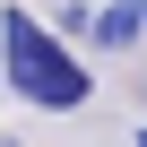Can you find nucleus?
Here are the masks:
<instances>
[{
  "mask_svg": "<svg viewBox=\"0 0 147 147\" xmlns=\"http://www.w3.org/2000/svg\"><path fill=\"white\" fill-rule=\"evenodd\" d=\"M0 69H9V87L43 113H69V104H87V61L78 52H61L52 26H35L26 9H0Z\"/></svg>",
  "mask_w": 147,
  "mask_h": 147,
  "instance_id": "nucleus-1",
  "label": "nucleus"
},
{
  "mask_svg": "<svg viewBox=\"0 0 147 147\" xmlns=\"http://www.w3.org/2000/svg\"><path fill=\"white\" fill-rule=\"evenodd\" d=\"M0 147H18V138H0Z\"/></svg>",
  "mask_w": 147,
  "mask_h": 147,
  "instance_id": "nucleus-3",
  "label": "nucleus"
},
{
  "mask_svg": "<svg viewBox=\"0 0 147 147\" xmlns=\"http://www.w3.org/2000/svg\"><path fill=\"white\" fill-rule=\"evenodd\" d=\"M113 9L130 18V35H147V0H113Z\"/></svg>",
  "mask_w": 147,
  "mask_h": 147,
  "instance_id": "nucleus-2",
  "label": "nucleus"
},
{
  "mask_svg": "<svg viewBox=\"0 0 147 147\" xmlns=\"http://www.w3.org/2000/svg\"><path fill=\"white\" fill-rule=\"evenodd\" d=\"M138 147H147V130H138Z\"/></svg>",
  "mask_w": 147,
  "mask_h": 147,
  "instance_id": "nucleus-4",
  "label": "nucleus"
}]
</instances>
